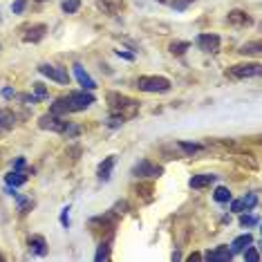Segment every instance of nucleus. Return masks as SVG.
Here are the masks:
<instances>
[{"label": "nucleus", "mask_w": 262, "mask_h": 262, "mask_svg": "<svg viewBox=\"0 0 262 262\" xmlns=\"http://www.w3.org/2000/svg\"><path fill=\"white\" fill-rule=\"evenodd\" d=\"M115 162H116L115 157H108V159H105V162L99 166V177H101L103 181L110 180V175H112V166H115Z\"/></svg>", "instance_id": "6ab92c4d"}, {"label": "nucleus", "mask_w": 262, "mask_h": 262, "mask_svg": "<svg viewBox=\"0 0 262 262\" xmlns=\"http://www.w3.org/2000/svg\"><path fill=\"white\" fill-rule=\"evenodd\" d=\"M74 76H76V81L83 85V90H94L97 87V83H94V79L90 74H87L85 70H83L81 65H74Z\"/></svg>", "instance_id": "9d476101"}, {"label": "nucleus", "mask_w": 262, "mask_h": 262, "mask_svg": "<svg viewBox=\"0 0 262 262\" xmlns=\"http://www.w3.org/2000/svg\"><path fill=\"white\" fill-rule=\"evenodd\" d=\"M45 25H34V27H29L27 29V34L23 36L25 38V43H38L43 38V36H45Z\"/></svg>", "instance_id": "4468645a"}, {"label": "nucleus", "mask_w": 262, "mask_h": 262, "mask_svg": "<svg viewBox=\"0 0 262 262\" xmlns=\"http://www.w3.org/2000/svg\"><path fill=\"white\" fill-rule=\"evenodd\" d=\"M262 52V45L260 43H245V45L240 47V54H245V56H249V54H253V56H258V54Z\"/></svg>", "instance_id": "aec40b11"}, {"label": "nucleus", "mask_w": 262, "mask_h": 262, "mask_svg": "<svg viewBox=\"0 0 262 262\" xmlns=\"http://www.w3.org/2000/svg\"><path fill=\"white\" fill-rule=\"evenodd\" d=\"M240 224H242V227H256L258 224V217H253V215H249V213H242V215H240Z\"/></svg>", "instance_id": "bb28decb"}, {"label": "nucleus", "mask_w": 262, "mask_h": 262, "mask_svg": "<svg viewBox=\"0 0 262 262\" xmlns=\"http://www.w3.org/2000/svg\"><path fill=\"white\" fill-rule=\"evenodd\" d=\"M262 65L260 63H240L231 67V76L235 79H251V76H260Z\"/></svg>", "instance_id": "20e7f679"}, {"label": "nucleus", "mask_w": 262, "mask_h": 262, "mask_svg": "<svg viewBox=\"0 0 262 262\" xmlns=\"http://www.w3.org/2000/svg\"><path fill=\"white\" fill-rule=\"evenodd\" d=\"M14 123H16V115L12 110H0V128L9 130L14 128Z\"/></svg>", "instance_id": "a211bd4d"}, {"label": "nucleus", "mask_w": 262, "mask_h": 262, "mask_svg": "<svg viewBox=\"0 0 262 262\" xmlns=\"http://www.w3.org/2000/svg\"><path fill=\"white\" fill-rule=\"evenodd\" d=\"M61 224H63L65 229L70 227V209H67V206H65L63 213H61Z\"/></svg>", "instance_id": "7c9ffc66"}, {"label": "nucleus", "mask_w": 262, "mask_h": 262, "mask_svg": "<svg viewBox=\"0 0 262 262\" xmlns=\"http://www.w3.org/2000/svg\"><path fill=\"white\" fill-rule=\"evenodd\" d=\"M63 12L65 14H76L79 12V7H81V0H63Z\"/></svg>", "instance_id": "b1692460"}, {"label": "nucleus", "mask_w": 262, "mask_h": 262, "mask_svg": "<svg viewBox=\"0 0 262 262\" xmlns=\"http://www.w3.org/2000/svg\"><path fill=\"white\" fill-rule=\"evenodd\" d=\"M242 253H245V260H251V262H258V260H260V253H258L256 249H251V245L246 246Z\"/></svg>", "instance_id": "cd10ccee"}, {"label": "nucleus", "mask_w": 262, "mask_h": 262, "mask_svg": "<svg viewBox=\"0 0 262 262\" xmlns=\"http://www.w3.org/2000/svg\"><path fill=\"white\" fill-rule=\"evenodd\" d=\"M186 2H193V0H186Z\"/></svg>", "instance_id": "e433bc0d"}, {"label": "nucleus", "mask_w": 262, "mask_h": 262, "mask_svg": "<svg viewBox=\"0 0 262 262\" xmlns=\"http://www.w3.org/2000/svg\"><path fill=\"white\" fill-rule=\"evenodd\" d=\"M108 258H110V246H108V245H99L94 260H97V262H103V260H108Z\"/></svg>", "instance_id": "393cba45"}, {"label": "nucleus", "mask_w": 262, "mask_h": 262, "mask_svg": "<svg viewBox=\"0 0 262 262\" xmlns=\"http://www.w3.org/2000/svg\"><path fill=\"white\" fill-rule=\"evenodd\" d=\"M137 87L141 92H166L170 90V81L166 76H139Z\"/></svg>", "instance_id": "f257e3e1"}, {"label": "nucleus", "mask_w": 262, "mask_h": 262, "mask_svg": "<svg viewBox=\"0 0 262 262\" xmlns=\"http://www.w3.org/2000/svg\"><path fill=\"white\" fill-rule=\"evenodd\" d=\"M25 5H27V0H14V5H12V12H14V14H23Z\"/></svg>", "instance_id": "c756f323"}, {"label": "nucleus", "mask_w": 262, "mask_h": 262, "mask_svg": "<svg viewBox=\"0 0 262 262\" xmlns=\"http://www.w3.org/2000/svg\"><path fill=\"white\" fill-rule=\"evenodd\" d=\"M67 101H70V108L72 112H81V110H87L90 105L94 103V97L90 94V90H83V92H72L67 94Z\"/></svg>", "instance_id": "f03ea898"}, {"label": "nucleus", "mask_w": 262, "mask_h": 262, "mask_svg": "<svg viewBox=\"0 0 262 262\" xmlns=\"http://www.w3.org/2000/svg\"><path fill=\"white\" fill-rule=\"evenodd\" d=\"M20 99H23L27 105H32V103H36V101H38L36 97H29V94H20Z\"/></svg>", "instance_id": "2f4dec72"}, {"label": "nucleus", "mask_w": 262, "mask_h": 262, "mask_svg": "<svg viewBox=\"0 0 262 262\" xmlns=\"http://www.w3.org/2000/svg\"><path fill=\"white\" fill-rule=\"evenodd\" d=\"M2 97H5V99H12V97H16V92H14L12 87H5V90H2Z\"/></svg>", "instance_id": "473e14b6"}, {"label": "nucleus", "mask_w": 262, "mask_h": 262, "mask_svg": "<svg viewBox=\"0 0 262 262\" xmlns=\"http://www.w3.org/2000/svg\"><path fill=\"white\" fill-rule=\"evenodd\" d=\"M197 47L206 54H213L220 49V36L217 34H199L197 36Z\"/></svg>", "instance_id": "0eeeda50"}, {"label": "nucleus", "mask_w": 262, "mask_h": 262, "mask_svg": "<svg viewBox=\"0 0 262 262\" xmlns=\"http://www.w3.org/2000/svg\"><path fill=\"white\" fill-rule=\"evenodd\" d=\"M38 72H41L43 76H47V79H52V81L61 83V85H67V83H70V76H67V72H65L63 67H56V65H41V67H38Z\"/></svg>", "instance_id": "39448f33"}, {"label": "nucleus", "mask_w": 262, "mask_h": 262, "mask_svg": "<svg viewBox=\"0 0 262 262\" xmlns=\"http://www.w3.org/2000/svg\"><path fill=\"white\" fill-rule=\"evenodd\" d=\"M23 166H25V159H23V157H18V159H16V164H14V168H16V170H23Z\"/></svg>", "instance_id": "f704fd0d"}, {"label": "nucleus", "mask_w": 262, "mask_h": 262, "mask_svg": "<svg viewBox=\"0 0 262 262\" xmlns=\"http://www.w3.org/2000/svg\"><path fill=\"white\" fill-rule=\"evenodd\" d=\"M180 148L186 155H195V152H199L202 150V146H197V144H188V141H180Z\"/></svg>", "instance_id": "a878e982"}, {"label": "nucleus", "mask_w": 262, "mask_h": 262, "mask_svg": "<svg viewBox=\"0 0 262 262\" xmlns=\"http://www.w3.org/2000/svg\"><path fill=\"white\" fill-rule=\"evenodd\" d=\"M204 258H206V260H224V262H231L233 253H231V249H229V246H217V249L209 251V253H206Z\"/></svg>", "instance_id": "9b49d317"}, {"label": "nucleus", "mask_w": 262, "mask_h": 262, "mask_svg": "<svg viewBox=\"0 0 262 262\" xmlns=\"http://www.w3.org/2000/svg\"><path fill=\"white\" fill-rule=\"evenodd\" d=\"M256 204H258V197L253 195V193H249V195H245L242 199H235V202L231 204V211L233 213H245V211L253 209Z\"/></svg>", "instance_id": "6e6552de"}, {"label": "nucleus", "mask_w": 262, "mask_h": 262, "mask_svg": "<svg viewBox=\"0 0 262 262\" xmlns=\"http://www.w3.org/2000/svg\"><path fill=\"white\" fill-rule=\"evenodd\" d=\"M14 197H16V202H18V211H20V213H29V211H32V206H34V202H32V199H27V197H23V195H14Z\"/></svg>", "instance_id": "4be33fe9"}, {"label": "nucleus", "mask_w": 262, "mask_h": 262, "mask_svg": "<svg viewBox=\"0 0 262 262\" xmlns=\"http://www.w3.org/2000/svg\"><path fill=\"white\" fill-rule=\"evenodd\" d=\"M215 181V175H195V177H191V188H206L211 186Z\"/></svg>", "instance_id": "dca6fc26"}, {"label": "nucleus", "mask_w": 262, "mask_h": 262, "mask_svg": "<svg viewBox=\"0 0 262 262\" xmlns=\"http://www.w3.org/2000/svg\"><path fill=\"white\" fill-rule=\"evenodd\" d=\"M38 126H41L43 130H52V132H65V128L70 126V121H63L61 116L56 115H43L41 119H38Z\"/></svg>", "instance_id": "7ed1b4c3"}, {"label": "nucleus", "mask_w": 262, "mask_h": 262, "mask_svg": "<svg viewBox=\"0 0 262 262\" xmlns=\"http://www.w3.org/2000/svg\"><path fill=\"white\" fill-rule=\"evenodd\" d=\"M157 2H168V0H157Z\"/></svg>", "instance_id": "c9c22d12"}, {"label": "nucleus", "mask_w": 262, "mask_h": 262, "mask_svg": "<svg viewBox=\"0 0 262 262\" xmlns=\"http://www.w3.org/2000/svg\"><path fill=\"white\" fill-rule=\"evenodd\" d=\"M162 173H164L162 166H155V164L146 162V159H141L139 164H134V168H132L134 177H159Z\"/></svg>", "instance_id": "423d86ee"}, {"label": "nucleus", "mask_w": 262, "mask_h": 262, "mask_svg": "<svg viewBox=\"0 0 262 262\" xmlns=\"http://www.w3.org/2000/svg\"><path fill=\"white\" fill-rule=\"evenodd\" d=\"M29 249L34 251L36 256H45L47 253V242L43 235H32L29 238Z\"/></svg>", "instance_id": "ddd939ff"}, {"label": "nucleus", "mask_w": 262, "mask_h": 262, "mask_svg": "<svg viewBox=\"0 0 262 262\" xmlns=\"http://www.w3.org/2000/svg\"><path fill=\"white\" fill-rule=\"evenodd\" d=\"M188 47H191V43H186V41H177V43H170L168 49H170V54H175V56H181V54L186 52Z\"/></svg>", "instance_id": "412c9836"}, {"label": "nucleus", "mask_w": 262, "mask_h": 262, "mask_svg": "<svg viewBox=\"0 0 262 262\" xmlns=\"http://www.w3.org/2000/svg\"><path fill=\"white\" fill-rule=\"evenodd\" d=\"M116 54H119L121 58H126V61H134V56L130 52H121V49H116Z\"/></svg>", "instance_id": "72a5a7b5"}, {"label": "nucleus", "mask_w": 262, "mask_h": 262, "mask_svg": "<svg viewBox=\"0 0 262 262\" xmlns=\"http://www.w3.org/2000/svg\"><path fill=\"white\" fill-rule=\"evenodd\" d=\"M0 260H2V256H0Z\"/></svg>", "instance_id": "4c0bfd02"}, {"label": "nucleus", "mask_w": 262, "mask_h": 262, "mask_svg": "<svg viewBox=\"0 0 262 262\" xmlns=\"http://www.w3.org/2000/svg\"><path fill=\"white\" fill-rule=\"evenodd\" d=\"M5 181H7V186H23L25 181H27V175L23 173V170H14V173H9L5 177Z\"/></svg>", "instance_id": "f3484780"}, {"label": "nucleus", "mask_w": 262, "mask_h": 262, "mask_svg": "<svg viewBox=\"0 0 262 262\" xmlns=\"http://www.w3.org/2000/svg\"><path fill=\"white\" fill-rule=\"evenodd\" d=\"M229 23L235 25V27H246V25H251L253 20H251V16L246 12H242V9H233V12H229Z\"/></svg>", "instance_id": "1a4fd4ad"}, {"label": "nucleus", "mask_w": 262, "mask_h": 262, "mask_svg": "<svg viewBox=\"0 0 262 262\" xmlns=\"http://www.w3.org/2000/svg\"><path fill=\"white\" fill-rule=\"evenodd\" d=\"M213 197H215V202H229L231 199V191H229L227 186H217L215 188V193H213Z\"/></svg>", "instance_id": "5701e85b"}, {"label": "nucleus", "mask_w": 262, "mask_h": 262, "mask_svg": "<svg viewBox=\"0 0 262 262\" xmlns=\"http://www.w3.org/2000/svg\"><path fill=\"white\" fill-rule=\"evenodd\" d=\"M38 2H43V0H38Z\"/></svg>", "instance_id": "58836bf2"}, {"label": "nucleus", "mask_w": 262, "mask_h": 262, "mask_svg": "<svg viewBox=\"0 0 262 262\" xmlns=\"http://www.w3.org/2000/svg\"><path fill=\"white\" fill-rule=\"evenodd\" d=\"M49 112H52V115H56V116H63V115H67V112H72L67 97H63V99H56V101H54V103L49 105Z\"/></svg>", "instance_id": "f8f14e48"}, {"label": "nucleus", "mask_w": 262, "mask_h": 262, "mask_svg": "<svg viewBox=\"0 0 262 262\" xmlns=\"http://www.w3.org/2000/svg\"><path fill=\"white\" fill-rule=\"evenodd\" d=\"M253 242V238H251L249 233H245V235H240V238H235L231 242V253H242V251L246 249V246Z\"/></svg>", "instance_id": "2eb2a0df"}, {"label": "nucleus", "mask_w": 262, "mask_h": 262, "mask_svg": "<svg viewBox=\"0 0 262 262\" xmlns=\"http://www.w3.org/2000/svg\"><path fill=\"white\" fill-rule=\"evenodd\" d=\"M34 97L36 99H43V97H47V87L43 85V83H34Z\"/></svg>", "instance_id": "c85d7f7f"}]
</instances>
